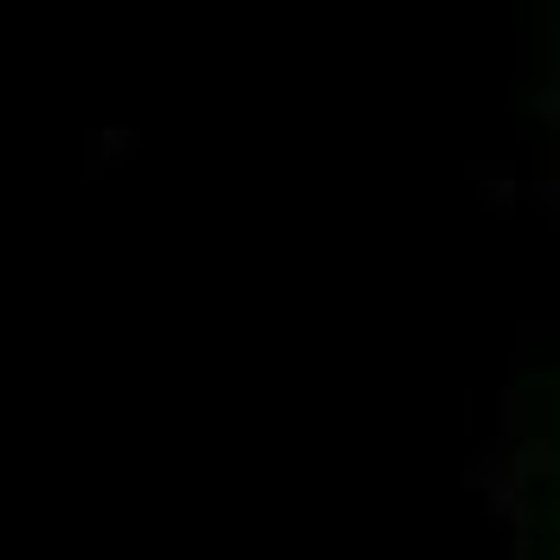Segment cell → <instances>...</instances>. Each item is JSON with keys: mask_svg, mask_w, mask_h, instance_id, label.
Wrapping results in <instances>:
<instances>
[{"mask_svg": "<svg viewBox=\"0 0 560 560\" xmlns=\"http://www.w3.org/2000/svg\"><path fill=\"white\" fill-rule=\"evenodd\" d=\"M528 207L541 212L548 226H560V136L541 142V174H535V187H528Z\"/></svg>", "mask_w": 560, "mask_h": 560, "instance_id": "cell-2", "label": "cell"}, {"mask_svg": "<svg viewBox=\"0 0 560 560\" xmlns=\"http://www.w3.org/2000/svg\"><path fill=\"white\" fill-rule=\"evenodd\" d=\"M541 123H548V136H560V77H541V90H535V104H528Z\"/></svg>", "mask_w": 560, "mask_h": 560, "instance_id": "cell-4", "label": "cell"}, {"mask_svg": "<svg viewBox=\"0 0 560 560\" xmlns=\"http://www.w3.org/2000/svg\"><path fill=\"white\" fill-rule=\"evenodd\" d=\"M471 187L484 194L490 212H515L522 200H528V187H522V174H515L509 161H471Z\"/></svg>", "mask_w": 560, "mask_h": 560, "instance_id": "cell-1", "label": "cell"}, {"mask_svg": "<svg viewBox=\"0 0 560 560\" xmlns=\"http://www.w3.org/2000/svg\"><path fill=\"white\" fill-rule=\"evenodd\" d=\"M136 148H142L136 130H90L84 136V174H104L110 161H130Z\"/></svg>", "mask_w": 560, "mask_h": 560, "instance_id": "cell-3", "label": "cell"}]
</instances>
